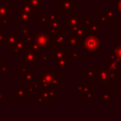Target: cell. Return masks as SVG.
<instances>
[{
    "label": "cell",
    "instance_id": "obj_26",
    "mask_svg": "<svg viewBox=\"0 0 121 121\" xmlns=\"http://www.w3.org/2000/svg\"><path fill=\"white\" fill-rule=\"evenodd\" d=\"M34 70L33 69H30V71L26 74H24L22 75L21 77V81L23 83H26V82H31V81H34Z\"/></svg>",
    "mask_w": 121,
    "mask_h": 121
},
{
    "label": "cell",
    "instance_id": "obj_50",
    "mask_svg": "<svg viewBox=\"0 0 121 121\" xmlns=\"http://www.w3.org/2000/svg\"><path fill=\"white\" fill-rule=\"evenodd\" d=\"M4 57L3 56H0V65H3L4 64Z\"/></svg>",
    "mask_w": 121,
    "mask_h": 121
},
{
    "label": "cell",
    "instance_id": "obj_43",
    "mask_svg": "<svg viewBox=\"0 0 121 121\" xmlns=\"http://www.w3.org/2000/svg\"><path fill=\"white\" fill-rule=\"evenodd\" d=\"M0 73L1 74H8L9 73V67L8 65H0Z\"/></svg>",
    "mask_w": 121,
    "mask_h": 121
},
{
    "label": "cell",
    "instance_id": "obj_2",
    "mask_svg": "<svg viewBox=\"0 0 121 121\" xmlns=\"http://www.w3.org/2000/svg\"><path fill=\"white\" fill-rule=\"evenodd\" d=\"M102 41H100L97 35L88 34L83 39V47L88 52H96L100 46H102Z\"/></svg>",
    "mask_w": 121,
    "mask_h": 121
},
{
    "label": "cell",
    "instance_id": "obj_20",
    "mask_svg": "<svg viewBox=\"0 0 121 121\" xmlns=\"http://www.w3.org/2000/svg\"><path fill=\"white\" fill-rule=\"evenodd\" d=\"M16 20L19 23H23V22L33 23L34 22V14L33 13H27V12H17Z\"/></svg>",
    "mask_w": 121,
    "mask_h": 121
},
{
    "label": "cell",
    "instance_id": "obj_28",
    "mask_svg": "<svg viewBox=\"0 0 121 121\" xmlns=\"http://www.w3.org/2000/svg\"><path fill=\"white\" fill-rule=\"evenodd\" d=\"M105 15H106V17L108 18V20L110 21V22H114L115 21V16H116V11L114 10V9H103V11H102Z\"/></svg>",
    "mask_w": 121,
    "mask_h": 121
},
{
    "label": "cell",
    "instance_id": "obj_42",
    "mask_svg": "<svg viewBox=\"0 0 121 121\" xmlns=\"http://www.w3.org/2000/svg\"><path fill=\"white\" fill-rule=\"evenodd\" d=\"M8 18H9V17H1V18H0V26H8V24H9Z\"/></svg>",
    "mask_w": 121,
    "mask_h": 121
},
{
    "label": "cell",
    "instance_id": "obj_4",
    "mask_svg": "<svg viewBox=\"0 0 121 121\" xmlns=\"http://www.w3.org/2000/svg\"><path fill=\"white\" fill-rule=\"evenodd\" d=\"M98 86H111L112 81L110 80V68L108 65H99L98 68Z\"/></svg>",
    "mask_w": 121,
    "mask_h": 121
},
{
    "label": "cell",
    "instance_id": "obj_9",
    "mask_svg": "<svg viewBox=\"0 0 121 121\" xmlns=\"http://www.w3.org/2000/svg\"><path fill=\"white\" fill-rule=\"evenodd\" d=\"M22 38V35H18L16 30H9L8 34L6 35L5 41L3 43V46L5 48H12L15 44V43Z\"/></svg>",
    "mask_w": 121,
    "mask_h": 121
},
{
    "label": "cell",
    "instance_id": "obj_47",
    "mask_svg": "<svg viewBox=\"0 0 121 121\" xmlns=\"http://www.w3.org/2000/svg\"><path fill=\"white\" fill-rule=\"evenodd\" d=\"M116 34L121 38V26H116Z\"/></svg>",
    "mask_w": 121,
    "mask_h": 121
},
{
    "label": "cell",
    "instance_id": "obj_35",
    "mask_svg": "<svg viewBox=\"0 0 121 121\" xmlns=\"http://www.w3.org/2000/svg\"><path fill=\"white\" fill-rule=\"evenodd\" d=\"M93 22H95V19L93 17H82L81 18V25L85 26H89Z\"/></svg>",
    "mask_w": 121,
    "mask_h": 121
},
{
    "label": "cell",
    "instance_id": "obj_23",
    "mask_svg": "<svg viewBox=\"0 0 121 121\" xmlns=\"http://www.w3.org/2000/svg\"><path fill=\"white\" fill-rule=\"evenodd\" d=\"M103 28V26L98 22H93L89 26H88V29H89V34H93V35H98V33L102 30Z\"/></svg>",
    "mask_w": 121,
    "mask_h": 121
},
{
    "label": "cell",
    "instance_id": "obj_45",
    "mask_svg": "<svg viewBox=\"0 0 121 121\" xmlns=\"http://www.w3.org/2000/svg\"><path fill=\"white\" fill-rule=\"evenodd\" d=\"M5 38H6V35H5L4 31L3 30H0V43H4Z\"/></svg>",
    "mask_w": 121,
    "mask_h": 121
},
{
    "label": "cell",
    "instance_id": "obj_19",
    "mask_svg": "<svg viewBox=\"0 0 121 121\" xmlns=\"http://www.w3.org/2000/svg\"><path fill=\"white\" fill-rule=\"evenodd\" d=\"M72 64L73 60L68 59H59L55 60V68L58 70H66Z\"/></svg>",
    "mask_w": 121,
    "mask_h": 121
},
{
    "label": "cell",
    "instance_id": "obj_39",
    "mask_svg": "<svg viewBox=\"0 0 121 121\" xmlns=\"http://www.w3.org/2000/svg\"><path fill=\"white\" fill-rule=\"evenodd\" d=\"M22 39L28 44V43H32V42H34V37H33V35H26V36H22Z\"/></svg>",
    "mask_w": 121,
    "mask_h": 121
},
{
    "label": "cell",
    "instance_id": "obj_21",
    "mask_svg": "<svg viewBox=\"0 0 121 121\" xmlns=\"http://www.w3.org/2000/svg\"><path fill=\"white\" fill-rule=\"evenodd\" d=\"M68 35H69V34H68ZM67 44H68L70 47H72V48H73V47L81 48V47L83 46V40L78 38V37L75 36V35H69Z\"/></svg>",
    "mask_w": 121,
    "mask_h": 121
},
{
    "label": "cell",
    "instance_id": "obj_10",
    "mask_svg": "<svg viewBox=\"0 0 121 121\" xmlns=\"http://www.w3.org/2000/svg\"><path fill=\"white\" fill-rule=\"evenodd\" d=\"M81 14L79 13H69L68 16L64 17L63 19V24L65 26H78L81 25Z\"/></svg>",
    "mask_w": 121,
    "mask_h": 121
},
{
    "label": "cell",
    "instance_id": "obj_7",
    "mask_svg": "<svg viewBox=\"0 0 121 121\" xmlns=\"http://www.w3.org/2000/svg\"><path fill=\"white\" fill-rule=\"evenodd\" d=\"M64 24L60 21H55V22H49L47 24L46 31L50 35H57V34H64Z\"/></svg>",
    "mask_w": 121,
    "mask_h": 121
},
{
    "label": "cell",
    "instance_id": "obj_46",
    "mask_svg": "<svg viewBox=\"0 0 121 121\" xmlns=\"http://www.w3.org/2000/svg\"><path fill=\"white\" fill-rule=\"evenodd\" d=\"M116 8H117V10L121 13V0H118L117 5H116Z\"/></svg>",
    "mask_w": 121,
    "mask_h": 121
},
{
    "label": "cell",
    "instance_id": "obj_11",
    "mask_svg": "<svg viewBox=\"0 0 121 121\" xmlns=\"http://www.w3.org/2000/svg\"><path fill=\"white\" fill-rule=\"evenodd\" d=\"M16 11L17 12H27V13H33V14L38 13V9H35L28 3L27 0H22L21 4L16 6Z\"/></svg>",
    "mask_w": 121,
    "mask_h": 121
},
{
    "label": "cell",
    "instance_id": "obj_31",
    "mask_svg": "<svg viewBox=\"0 0 121 121\" xmlns=\"http://www.w3.org/2000/svg\"><path fill=\"white\" fill-rule=\"evenodd\" d=\"M98 97H99V99H102V101L104 103H111V101H112V99H111L112 95H111V92H109V91L103 92L102 95H100Z\"/></svg>",
    "mask_w": 121,
    "mask_h": 121
},
{
    "label": "cell",
    "instance_id": "obj_33",
    "mask_svg": "<svg viewBox=\"0 0 121 121\" xmlns=\"http://www.w3.org/2000/svg\"><path fill=\"white\" fill-rule=\"evenodd\" d=\"M71 57H72V60H73L79 61V60H81V54L78 51V48H77V47H73L72 53H71Z\"/></svg>",
    "mask_w": 121,
    "mask_h": 121
},
{
    "label": "cell",
    "instance_id": "obj_18",
    "mask_svg": "<svg viewBox=\"0 0 121 121\" xmlns=\"http://www.w3.org/2000/svg\"><path fill=\"white\" fill-rule=\"evenodd\" d=\"M94 90H95V88L87 82H78L77 85V94L78 95H83L87 94L88 92H91Z\"/></svg>",
    "mask_w": 121,
    "mask_h": 121
},
{
    "label": "cell",
    "instance_id": "obj_51",
    "mask_svg": "<svg viewBox=\"0 0 121 121\" xmlns=\"http://www.w3.org/2000/svg\"><path fill=\"white\" fill-rule=\"evenodd\" d=\"M4 99V92L3 91H0V100Z\"/></svg>",
    "mask_w": 121,
    "mask_h": 121
},
{
    "label": "cell",
    "instance_id": "obj_24",
    "mask_svg": "<svg viewBox=\"0 0 121 121\" xmlns=\"http://www.w3.org/2000/svg\"><path fill=\"white\" fill-rule=\"evenodd\" d=\"M26 94L24 90V87L18 86L15 91L12 92V99H26Z\"/></svg>",
    "mask_w": 121,
    "mask_h": 121
},
{
    "label": "cell",
    "instance_id": "obj_52",
    "mask_svg": "<svg viewBox=\"0 0 121 121\" xmlns=\"http://www.w3.org/2000/svg\"><path fill=\"white\" fill-rule=\"evenodd\" d=\"M119 20H120V22H121V13H120V17H119Z\"/></svg>",
    "mask_w": 121,
    "mask_h": 121
},
{
    "label": "cell",
    "instance_id": "obj_25",
    "mask_svg": "<svg viewBox=\"0 0 121 121\" xmlns=\"http://www.w3.org/2000/svg\"><path fill=\"white\" fill-rule=\"evenodd\" d=\"M33 102L35 104H49L52 101L49 100V99H47V98H45L43 95L38 94V95H34V96H33Z\"/></svg>",
    "mask_w": 121,
    "mask_h": 121
},
{
    "label": "cell",
    "instance_id": "obj_53",
    "mask_svg": "<svg viewBox=\"0 0 121 121\" xmlns=\"http://www.w3.org/2000/svg\"><path fill=\"white\" fill-rule=\"evenodd\" d=\"M3 1H4V0H0V5L2 4V2H3Z\"/></svg>",
    "mask_w": 121,
    "mask_h": 121
},
{
    "label": "cell",
    "instance_id": "obj_5",
    "mask_svg": "<svg viewBox=\"0 0 121 121\" xmlns=\"http://www.w3.org/2000/svg\"><path fill=\"white\" fill-rule=\"evenodd\" d=\"M50 59H51V60H59V59L72 60V57H71V53L68 51L67 48L54 46L50 49Z\"/></svg>",
    "mask_w": 121,
    "mask_h": 121
},
{
    "label": "cell",
    "instance_id": "obj_55",
    "mask_svg": "<svg viewBox=\"0 0 121 121\" xmlns=\"http://www.w3.org/2000/svg\"><path fill=\"white\" fill-rule=\"evenodd\" d=\"M0 75H1V73H0Z\"/></svg>",
    "mask_w": 121,
    "mask_h": 121
},
{
    "label": "cell",
    "instance_id": "obj_15",
    "mask_svg": "<svg viewBox=\"0 0 121 121\" xmlns=\"http://www.w3.org/2000/svg\"><path fill=\"white\" fill-rule=\"evenodd\" d=\"M26 46H27V43H26L22 38H20V39L15 43L14 46L12 47V48H13L12 56H13V57H20L22 51H23Z\"/></svg>",
    "mask_w": 121,
    "mask_h": 121
},
{
    "label": "cell",
    "instance_id": "obj_36",
    "mask_svg": "<svg viewBox=\"0 0 121 121\" xmlns=\"http://www.w3.org/2000/svg\"><path fill=\"white\" fill-rule=\"evenodd\" d=\"M98 22L103 26H106L107 25H108V22H109V20H108V18L106 17V15L102 12V13H100V14H98Z\"/></svg>",
    "mask_w": 121,
    "mask_h": 121
},
{
    "label": "cell",
    "instance_id": "obj_8",
    "mask_svg": "<svg viewBox=\"0 0 121 121\" xmlns=\"http://www.w3.org/2000/svg\"><path fill=\"white\" fill-rule=\"evenodd\" d=\"M78 3L76 0H60V12L62 14H69L77 9Z\"/></svg>",
    "mask_w": 121,
    "mask_h": 121
},
{
    "label": "cell",
    "instance_id": "obj_14",
    "mask_svg": "<svg viewBox=\"0 0 121 121\" xmlns=\"http://www.w3.org/2000/svg\"><path fill=\"white\" fill-rule=\"evenodd\" d=\"M55 89L56 87L50 85V86H43L42 87V90L38 92V94L43 95L45 98L49 99V100H54L56 98V93H55Z\"/></svg>",
    "mask_w": 121,
    "mask_h": 121
},
{
    "label": "cell",
    "instance_id": "obj_22",
    "mask_svg": "<svg viewBox=\"0 0 121 121\" xmlns=\"http://www.w3.org/2000/svg\"><path fill=\"white\" fill-rule=\"evenodd\" d=\"M40 88L39 83H36L35 81H31V82H26V85L24 86V90L26 94V95H33L34 92L36 90H38Z\"/></svg>",
    "mask_w": 121,
    "mask_h": 121
},
{
    "label": "cell",
    "instance_id": "obj_41",
    "mask_svg": "<svg viewBox=\"0 0 121 121\" xmlns=\"http://www.w3.org/2000/svg\"><path fill=\"white\" fill-rule=\"evenodd\" d=\"M29 34V26H22V29H21V35L22 36H26Z\"/></svg>",
    "mask_w": 121,
    "mask_h": 121
},
{
    "label": "cell",
    "instance_id": "obj_16",
    "mask_svg": "<svg viewBox=\"0 0 121 121\" xmlns=\"http://www.w3.org/2000/svg\"><path fill=\"white\" fill-rule=\"evenodd\" d=\"M108 60H116L121 64V43L108 53Z\"/></svg>",
    "mask_w": 121,
    "mask_h": 121
},
{
    "label": "cell",
    "instance_id": "obj_3",
    "mask_svg": "<svg viewBox=\"0 0 121 121\" xmlns=\"http://www.w3.org/2000/svg\"><path fill=\"white\" fill-rule=\"evenodd\" d=\"M34 41L38 43L43 48H48L52 44V40H51V35L45 30V31H38L35 30L33 33Z\"/></svg>",
    "mask_w": 121,
    "mask_h": 121
},
{
    "label": "cell",
    "instance_id": "obj_12",
    "mask_svg": "<svg viewBox=\"0 0 121 121\" xmlns=\"http://www.w3.org/2000/svg\"><path fill=\"white\" fill-rule=\"evenodd\" d=\"M13 7L7 0H4L0 5V18L1 17H9L11 18L13 16Z\"/></svg>",
    "mask_w": 121,
    "mask_h": 121
},
{
    "label": "cell",
    "instance_id": "obj_32",
    "mask_svg": "<svg viewBox=\"0 0 121 121\" xmlns=\"http://www.w3.org/2000/svg\"><path fill=\"white\" fill-rule=\"evenodd\" d=\"M27 1L35 9L39 10L43 9V0H27Z\"/></svg>",
    "mask_w": 121,
    "mask_h": 121
},
{
    "label": "cell",
    "instance_id": "obj_27",
    "mask_svg": "<svg viewBox=\"0 0 121 121\" xmlns=\"http://www.w3.org/2000/svg\"><path fill=\"white\" fill-rule=\"evenodd\" d=\"M39 17V26H46L47 24L49 23V18H48V13H40L38 14Z\"/></svg>",
    "mask_w": 121,
    "mask_h": 121
},
{
    "label": "cell",
    "instance_id": "obj_1",
    "mask_svg": "<svg viewBox=\"0 0 121 121\" xmlns=\"http://www.w3.org/2000/svg\"><path fill=\"white\" fill-rule=\"evenodd\" d=\"M21 64L27 65H38L40 60V54L31 50L28 45L21 53Z\"/></svg>",
    "mask_w": 121,
    "mask_h": 121
},
{
    "label": "cell",
    "instance_id": "obj_34",
    "mask_svg": "<svg viewBox=\"0 0 121 121\" xmlns=\"http://www.w3.org/2000/svg\"><path fill=\"white\" fill-rule=\"evenodd\" d=\"M40 60H42V64H43V65H45L48 60H51L50 55H48L46 52H43V53L40 55Z\"/></svg>",
    "mask_w": 121,
    "mask_h": 121
},
{
    "label": "cell",
    "instance_id": "obj_6",
    "mask_svg": "<svg viewBox=\"0 0 121 121\" xmlns=\"http://www.w3.org/2000/svg\"><path fill=\"white\" fill-rule=\"evenodd\" d=\"M56 68L55 69H51V70H46L43 69L42 71V76L39 78V86L40 87H43V86H50L51 85V81L53 77L55 76V74H57L56 72Z\"/></svg>",
    "mask_w": 121,
    "mask_h": 121
},
{
    "label": "cell",
    "instance_id": "obj_54",
    "mask_svg": "<svg viewBox=\"0 0 121 121\" xmlns=\"http://www.w3.org/2000/svg\"><path fill=\"white\" fill-rule=\"evenodd\" d=\"M91 1H97V0H91Z\"/></svg>",
    "mask_w": 121,
    "mask_h": 121
},
{
    "label": "cell",
    "instance_id": "obj_49",
    "mask_svg": "<svg viewBox=\"0 0 121 121\" xmlns=\"http://www.w3.org/2000/svg\"><path fill=\"white\" fill-rule=\"evenodd\" d=\"M42 76V73H34V78H40Z\"/></svg>",
    "mask_w": 121,
    "mask_h": 121
},
{
    "label": "cell",
    "instance_id": "obj_40",
    "mask_svg": "<svg viewBox=\"0 0 121 121\" xmlns=\"http://www.w3.org/2000/svg\"><path fill=\"white\" fill-rule=\"evenodd\" d=\"M30 71V65H27V64H22V67H21V74L24 75V74H26Z\"/></svg>",
    "mask_w": 121,
    "mask_h": 121
},
{
    "label": "cell",
    "instance_id": "obj_29",
    "mask_svg": "<svg viewBox=\"0 0 121 121\" xmlns=\"http://www.w3.org/2000/svg\"><path fill=\"white\" fill-rule=\"evenodd\" d=\"M27 45H28V47H29L31 50H33L34 52H36V53H38V54H40V55L43 52V47L41 46V45H40L38 43H36L35 41L32 42V43H28Z\"/></svg>",
    "mask_w": 121,
    "mask_h": 121
},
{
    "label": "cell",
    "instance_id": "obj_48",
    "mask_svg": "<svg viewBox=\"0 0 121 121\" xmlns=\"http://www.w3.org/2000/svg\"><path fill=\"white\" fill-rule=\"evenodd\" d=\"M116 95L121 97V87H116Z\"/></svg>",
    "mask_w": 121,
    "mask_h": 121
},
{
    "label": "cell",
    "instance_id": "obj_13",
    "mask_svg": "<svg viewBox=\"0 0 121 121\" xmlns=\"http://www.w3.org/2000/svg\"><path fill=\"white\" fill-rule=\"evenodd\" d=\"M69 35L65 34H57V35H51L52 43L57 47H64L65 44H67Z\"/></svg>",
    "mask_w": 121,
    "mask_h": 121
},
{
    "label": "cell",
    "instance_id": "obj_44",
    "mask_svg": "<svg viewBox=\"0 0 121 121\" xmlns=\"http://www.w3.org/2000/svg\"><path fill=\"white\" fill-rule=\"evenodd\" d=\"M84 95H85V99H94V97H95V94H94L93 91L88 92V93L85 94Z\"/></svg>",
    "mask_w": 121,
    "mask_h": 121
},
{
    "label": "cell",
    "instance_id": "obj_37",
    "mask_svg": "<svg viewBox=\"0 0 121 121\" xmlns=\"http://www.w3.org/2000/svg\"><path fill=\"white\" fill-rule=\"evenodd\" d=\"M60 74H55V76L53 77V78H52V81H51V85L52 86H54V87H58L59 85H60Z\"/></svg>",
    "mask_w": 121,
    "mask_h": 121
},
{
    "label": "cell",
    "instance_id": "obj_30",
    "mask_svg": "<svg viewBox=\"0 0 121 121\" xmlns=\"http://www.w3.org/2000/svg\"><path fill=\"white\" fill-rule=\"evenodd\" d=\"M119 62L116 61V60H108V67L112 70L113 72H115L118 76H119Z\"/></svg>",
    "mask_w": 121,
    "mask_h": 121
},
{
    "label": "cell",
    "instance_id": "obj_38",
    "mask_svg": "<svg viewBox=\"0 0 121 121\" xmlns=\"http://www.w3.org/2000/svg\"><path fill=\"white\" fill-rule=\"evenodd\" d=\"M60 14H59V13H56V12H50V13H48L49 22L60 21Z\"/></svg>",
    "mask_w": 121,
    "mask_h": 121
},
{
    "label": "cell",
    "instance_id": "obj_17",
    "mask_svg": "<svg viewBox=\"0 0 121 121\" xmlns=\"http://www.w3.org/2000/svg\"><path fill=\"white\" fill-rule=\"evenodd\" d=\"M85 77L87 78H89L90 82H98V80H99L98 70L95 69L94 65H90L89 69H87L85 72Z\"/></svg>",
    "mask_w": 121,
    "mask_h": 121
}]
</instances>
